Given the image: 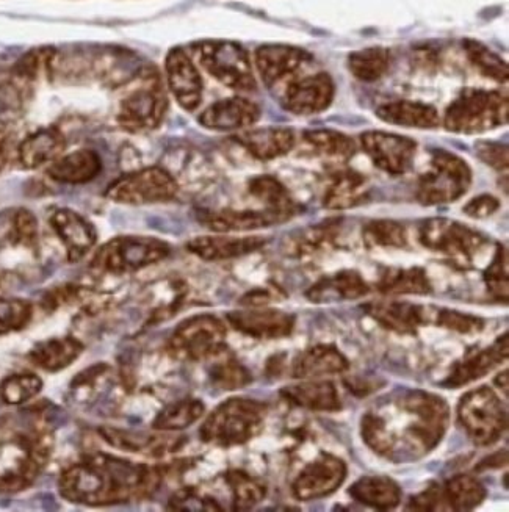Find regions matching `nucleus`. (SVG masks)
I'll return each mask as SVG.
<instances>
[{"mask_svg":"<svg viewBox=\"0 0 509 512\" xmlns=\"http://www.w3.org/2000/svg\"><path fill=\"white\" fill-rule=\"evenodd\" d=\"M448 419L444 398L425 390H401L362 415V439L390 461H414L441 444Z\"/></svg>","mask_w":509,"mask_h":512,"instance_id":"obj_1","label":"nucleus"},{"mask_svg":"<svg viewBox=\"0 0 509 512\" xmlns=\"http://www.w3.org/2000/svg\"><path fill=\"white\" fill-rule=\"evenodd\" d=\"M162 472L115 456H90L66 469L58 480L63 498L76 505L107 506L137 502L159 489Z\"/></svg>","mask_w":509,"mask_h":512,"instance_id":"obj_2","label":"nucleus"},{"mask_svg":"<svg viewBox=\"0 0 509 512\" xmlns=\"http://www.w3.org/2000/svg\"><path fill=\"white\" fill-rule=\"evenodd\" d=\"M267 406L251 398H229L207 417L199 436L207 444L235 447L246 444L264 426Z\"/></svg>","mask_w":509,"mask_h":512,"instance_id":"obj_3","label":"nucleus"},{"mask_svg":"<svg viewBox=\"0 0 509 512\" xmlns=\"http://www.w3.org/2000/svg\"><path fill=\"white\" fill-rule=\"evenodd\" d=\"M508 119L509 101L506 94L481 88H466L448 105L444 126L453 134H483L506 126Z\"/></svg>","mask_w":509,"mask_h":512,"instance_id":"obj_4","label":"nucleus"},{"mask_svg":"<svg viewBox=\"0 0 509 512\" xmlns=\"http://www.w3.org/2000/svg\"><path fill=\"white\" fill-rule=\"evenodd\" d=\"M472 170L466 160L453 152H431L430 170L419 177L417 199L423 206H441L458 201L469 192Z\"/></svg>","mask_w":509,"mask_h":512,"instance_id":"obj_5","label":"nucleus"},{"mask_svg":"<svg viewBox=\"0 0 509 512\" xmlns=\"http://www.w3.org/2000/svg\"><path fill=\"white\" fill-rule=\"evenodd\" d=\"M170 253V245L159 238L121 235L98 249L91 267L110 275H124L162 262Z\"/></svg>","mask_w":509,"mask_h":512,"instance_id":"obj_6","label":"nucleus"},{"mask_svg":"<svg viewBox=\"0 0 509 512\" xmlns=\"http://www.w3.org/2000/svg\"><path fill=\"white\" fill-rule=\"evenodd\" d=\"M458 420L478 447L495 444L508 428L506 408L488 386L470 390L459 400Z\"/></svg>","mask_w":509,"mask_h":512,"instance_id":"obj_7","label":"nucleus"},{"mask_svg":"<svg viewBox=\"0 0 509 512\" xmlns=\"http://www.w3.org/2000/svg\"><path fill=\"white\" fill-rule=\"evenodd\" d=\"M199 63L224 87L235 91L257 88L250 55L242 44L226 40L199 41L193 46Z\"/></svg>","mask_w":509,"mask_h":512,"instance_id":"obj_8","label":"nucleus"},{"mask_svg":"<svg viewBox=\"0 0 509 512\" xmlns=\"http://www.w3.org/2000/svg\"><path fill=\"white\" fill-rule=\"evenodd\" d=\"M419 242L433 253L442 254L453 264L469 268L478 251L488 242L480 232L447 218H430L420 223Z\"/></svg>","mask_w":509,"mask_h":512,"instance_id":"obj_9","label":"nucleus"},{"mask_svg":"<svg viewBox=\"0 0 509 512\" xmlns=\"http://www.w3.org/2000/svg\"><path fill=\"white\" fill-rule=\"evenodd\" d=\"M168 98L156 69H143L140 83L121 101L118 123L130 132L157 129L167 115Z\"/></svg>","mask_w":509,"mask_h":512,"instance_id":"obj_10","label":"nucleus"},{"mask_svg":"<svg viewBox=\"0 0 509 512\" xmlns=\"http://www.w3.org/2000/svg\"><path fill=\"white\" fill-rule=\"evenodd\" d=\"M176 179L160 166H149L116 179L105 192L110 201L127 206H145L176 198Z\"/></svg>","mask_w":509,"mask_h":512,"instance_id":"obj_11","label":"nucleus"},{"mask_svg":"<svg viewBox=\"0 0 509 512\" xmlns=\"http://www.w3.org/2000/svg\"><path fill=\"white\" fill-rule=\"evenodd\" d=\"M226 334L228 331L220 318L209 314L195 315L177 326L168 348L173 356L184 361H204L226 347Z\"/></svg>","mask_w":509,"mask_h":512,"instance_id":"obj_12","label":"nucleus"},{"mask_svg":"<svg viewBox=\"0 0 509 512\" xmlns=\"http://www.w3.org/2000/svg\"><path fill=\"white\" fill-rule=\"evenodd\" d=\"M361 146L376 168L392 176H401L409 171L416 157V141L381 130L364 132L361 135Z\"/></svg>","mask_w":509,"mask_h":512,"instance_id":"obj_13","label":"nucleus"},{"mask_svg":"<svg viewBox=\"0 0 509 512\" xmlns=\"http://www.w3.org/2000/svg\"><path fill=\"white\" fill-rule=\"evenodd\" d=\"M347 464L337 456L322 453L311 464H307L297 480L293 481V497L301 502L325 498L342 486L347 478Z\"/></svg>","mask_w":509,"mask_h":512,"instance_id":"obj_14","label":"nucleus"},{"mask_svg":"<svg viewBox=\"0 0 509 512\" xmlns=\"http://www.w3.org/2000/svg\"><path fill=\"white\" fill-rule=\"evenodd\" d=\"M334 94L336 87L331 76L318 73L290 82L282 93L281 104L284 110L293 115H317L333 104Z\"/></svg>","mask_w":509,"mask_h":512,"instance_id":"obj_15","label":"nucleus"},{"mask_svg":"<svg viewBox=\"0 0 509 512\" xmlns=\"http://www.w3.org/2000/svg\"><path fill=\"white\" fill-rule=\"evenodd\" d=\"M165 69L168 87L177 104L187 112L198 109L203 101L204 83L190 55L182 47H174L168 52Z\"/></svg>","mask_w":509,"mask_h":512,"instance_id":"obj_16","label":"nucleus"},{"mask_svg":"<svg viewBox=\"0 0 509 512\" xmlns=\"http://www.w3.org/2000/svg\"><path fill=\"white\" fill-rule=\"evenodd\" d=\"M311 60L309 52L287 44H265L256 51L257 71L268 88L289 79Z\"/></svg>","mask_w":509,"mask_h":512,"instance_id":"obj_17","label":"nucleus"},{"mask_svg":"<svg viewBox=\"0 0 509 512\" xmlns=\"http://www.w3.org/2000/svg\"><path fill=\"white\" fill-rule=\"evenodd\" d=\"M235 331L254 339H281L292 334L295 317L276 309H248L226 315Z\"/></svg>","mask_w":509,"mask_h":512,"instance_id":"obj_18","label":"nucleus"},{"mask_svg":"<svg viewBox=\"0 0 509 512\" xmlns=\"http://www.w3.org/2000/svg\"><path fill=\"white\" fill-rule=\"evenodd\" d=\"M51 226L62 240L69 262H77L87 256L98 242V232L93 224L71 209H57L52 212Z\"/></svg>","mask_w":509,"mask_h":512,"instance_id":"obj_19","label":"nucleus"},{"mask_svg":"<svg viewBox=\"0 0 509 512\" xmlns=\"http://www.w3.org/2000/svg\"><path fill=\"white\" fill-rule=\"evenodd\" d=\"M362 309L384 329L397 334H416L420 326L430 323V307L406 301H376Z\"/></svg>","mask_w":509,"mask_h":512,"instance_id":"obj_20","label":"nucleus"},{"mask_svg":"<svg viewBox=\"0 0 509 512\" xmlns=\"http://www.w3.org/2000/svg\"><path fill=\"white\" fill-rule=\"evenodd\" d=\"M509 339L508 334L495 340L491 347L484 348L478 353L469 354L463 361L453 367L452 373L442 381L441 386L448 389H458V387L467 386V384L477 381L492 372L497 365L502 364L508 359Z\"/></svg>","mask_w":509,"mask_h":512,"instance_id":"obj_21","label":"nucleus"},{"mask_svg":"<svg viewBox=\"0 0 509 512\" xmlns=\"http://www.w3.org/2000/svg\"><path fill=\"white\" fill-rule=\"evenodd\" d=\"M260 118L259 105L246 98L221 99L204 110L199 115V124L210 130H229L245 129L253 126Z\"/></svg>","mask_w":509,"mask_h":512,"instance_id":"obj_22","label":"nucleus"},{"mask_svg":"<svg viewBox=\"0 0 509 512\" xmlns=\"http://www.w3.org/2000/svg\"><path fill=\"white\" fill-rule=\"evenodd\" d=\"M201 223L215 232H246L286 223L289 218L273 210H213L201 213Z\"/></svg>","mask_w":509,"mask_h":512,"instance_id":"obj_23","label":"nucleus"},{"mask_svg":"<svg viewBox=\"0 0 509 512\" xmlns=\"http://www.w3.org/2000/svg\"><path fill=\"white\" fill-rule=\"evenodd\" d=\"M264 237H228V235H204L187 243L190 253L207 262L215 260L237 259L259 251L265 246Z\"/></svg>","mask_w":509,"mask_h":512,"instance_id":"obj_24","label":"nucleus"},{"mask_svg":"<svg viewBox=\"0 0 509 512\" xmlns=\"http://www.w3.org/2000/svg\"><path fill=\"white\" fill-rule=\"evenodd\" d=\"M370 287L356 270L337 271L334 275L318 279L311 289L307 290V300L311 303H337L351 301L369 295Z\"/></svg>","mask_w":509,"mask_h":512,"instance_id":"obj_25","label":"nucleus"},{"mask_svg":"<svg viewBox=\"0 0 509 512\" xmlns=\"http://www.w3.org/2000/svg\"><path fill=\"white\" fill-rule=\"evenodd\" d=\"M235 140L250 152L254 159L268 162L286 156L295 146V134L289 127H262L246 130Z\"/></svg>","mask_w":509,"mask_h":512,"instance_id":"obj_26","label":"nucleus"},{"mask_svg":"<svg viewBox=\"0 0 509 512\" xmlns=\"http://www.w3.org/2000/svg\"><path fill=\"white\" fill-rule=\"evenodd\" d=\"M350 367L347 357L334 345H315L293 361L292 375L298 379H318L339 375Z\"/></svg>","mask_w":509,"mask_h":512,"instance_id":"obj_27","label":"nucleus"},{"mask_svg":"<svg viewBox=\"0 0 509 512\" xmlns=\"http://www.w3.org/2000/svg\"><path fill=\"white\" fill-rule=\"evenodd\" d=\"M102 160L91 149H79L54 160L47 174L60 184H88L101 174Z\"/></svg>","mask_w":509,"mask_h":512,"instance_id":"obj_28","label":"nucleus"},{"mask_svg":"<svg viewBox=\"0 0 509 512\" xmlns=\"http://www.w3.org/2000/svg\"><path fill=\"white\" fill-rule=\"evenodd\" d=\"M282 397L290 403L309 411L337 412L342 409L339 392L331 381H304L295 386L284 387Z\"/></svg>","mask_w":509,"mask_h":512,"instance_id":"obj_29","label":"nucleus"},{"mask_svg":"<svg viewBox=\"0 0 509 512\" xmlns=\"http://www.w3.org/2000/svg\"><path fill=\"white\" fill-rule=\"evenodd\" d=\"M65 145V137L55 127L37 130L19 145V163L26 170H37L40 166L57 160L65 149Z\"/></svg>","mask_w":509,"mask_h":512,"instance_id":"obj_30","label":"nucleus"},{"mask_svg":"<svg viewBox=\"0 0 509 512\" xmlns=\"http://www.w3.org/2000/svg\"><path fill=\"white\" fill-rule=\"evenodd\" d=\"M376 116L392 126L434 129L441 124V116L433 105L417 101H392L380 105Z\"/></svg>","mask_w":509,"mask_h":512,"instance_id":"obj_31","label":"nucleus"},{"mask_svg":"<svg viewBox=\"0 0 509 512\" xmlns=\"http://www.w3.org/2000/svg\"><path fill=\"white\" fill-rule=\"evenodd\" d=\"M350 495L358 503L380 511L397 508L401 489L389 476H362L350 487Z\"/></svg>","mask_w":509,"mask_h":512,"instance_id":"obj_32","label":"nucleus"},{"mask_svg":"<svg viewBox=\"0 0 509 512\" xmlns=\"http://www.w3.org/2000/svg\"><path fill=\"white\" fill-rule=\"evenodd\" d=\"M84 353V345L74 337H57L37 343L30 351V361L46 372H60L76 362Z\"/></svg>","mask_w":509,"mask_h":512,"instance_id":"obj_33","label":"nucleus"},{"mask_svg":"<svg viewBox=\"0 0 509 512\" xmlns=\"http://www.w3.org/2000/svg\"><path fill=\"white\" fill-rule=\"evenodd\" d=\"M367 199V181L361 173L343 170L334 174L326 190L323 206L329 210H345L356 207Z\"/></svg>","mask_w":509,"mask_h":512,"instance_id":"obj_34","label":"nucleus"},{"mask_svg":"<svg viewBox=\"0 0 509 512\" xmlns=\"http://www.w3.org/2000/svg\"><path fill=\"white\" fill-rule=\"evenodd\" d=\"M383 295H430L431 282L420 267L387 268L378 281Z\"/></svg>","mask_w":509,"mask_h":512,"instance_id":"obj_35","label":"nucleus"},{"mask_svg":"<svg viewBox=\"0 0 509 512\" xmlns=\"http://www.w3.org/2000/svg\"><path fill=\"white\" fill-rule=\"evenodd\" d=\"M251 195L264 204L265 209L281 213L286 218L297 215L298 206L281 182L273 176H257L248 185Z\"/></svg>","mask_w":509,"mask_h":512,"instance_id":"obj_36","label":"nucleus"},{"mask_svg":"<svg viewBox=\"0 0 509 512\" xmlns=\"http://www.w3.org/2000/svg\"><path fill=\"white\" fill-rule=\"evenodd\" d=\"M206 412V406L198 398H184L168 404L157 414L152 428L157 431H181L198 422Z\"/></svg>","mask_w":509,"mask_h":512,"instance_id":"obj_37","label":"nucleus"},{"mask_svg":"<svg viewBox=\"0 0 509 512\" xmlns=\"http://www.w3.org/2000/svg\"><path fill=\"white\" fill-rule=\"evenodd\" d=\"M442 489L450 511H470L481 505L486 498L483 484L475 476L466 473L452 476Z\"/></svg>","mask_w":509,"mask_h":512,"instance_id":"obj_38","label":"nucleus"},{"mask_svg":"<svg viewBox=\"0 0 509 512\" xmlns=\"http://www.w3.org/2000/svg\"><path fill=\"white\" fill-rule=\"evenodd\" d=\"M209 361H212L209 368L210 379L220 389L237 390L251 383L250 372L229 353L228 348H221L218 353L209 357Z\"/></svg>","mask_w":509,"mask_h":512,"instance_id":"obj_39","label":"nucleus"},{"mask_svg":"<svg viewBox=\"0 0 509 512\" xmlns=\"http://www.w3.org/2000/svg\"><path fill=\"white\" fill-rule=\"evenodd\" d=\"M304 140L328 159L348 162L356 154L353 138L331 129H314L304 132Z\"/></svg>","mask_w":509,"mask_h":512,"instance_id":"obj_40","label":"nucleus"},{"mask_svg":"<svg viewBox=\"0 0 509 512\" xmlns=\"http://www.w3.org/2000/svg\"><path fill=\"white\" fill-rule=\"evenodd\" d=\"M390 52L386 47H365L348 57L350 73L361 82H376L389 71Z\"/></svg>","mask_w":509,"mask_h":512,"instance_id":"obj_41","label":"nucleus"},{"mask_svg":"<svg viewBox=\"0 0 509 512\" xmlns=\"http://www.w3.org/2000/svg\"><path fill=\"white\" fill-rule=\"evenodd\" d=\"M224 481L231 489L234 511H248L259 505L267 495L264 484L243 470H229L224 475Z\"/></svg>","mask_w":509,"mask_h":512,"instance_id":"obj_42","label":"nucleus"},{"mask_svg":"<svg viewBox=\"0 0 509 512\" xmlns=\"http://www.w3.org/2000/svg\"><path fill=\"white\" fill-rule=\"evenodd\" d=\"M464 51L473 66L489 79L497 80L500 83H506L509 79V69L502 57L491 51L488 46L477 40H464Z\"/></svg>","mask_w":509,"mask_h":512,"instance_id":"obj_43","label":"nucleus"},{"mask_svg":"<svg viewBox=\"0 0 509 512\" xmlns=\"http://www.w3.org/2000/svg\"><path fill=\"white\" fill-rule=\"evenodd\" d=\"M364 242L378 248H405L408 234L403 224L394 220H373L362 231Z\"/></svg>","mask_w":509,"mask_h":512,"instance_id":"obj_44","label":"nucleus"},{"mask_svg":"<svg viewBox=\"0 0 509 512\" xmlns=\"http://www.w3.org/2000/svg\"><path fill=\"white\" fill-rule=\"evenodd\" d=\"M43 389L40 376L33 373H19L8 376L0 384V397L7 404H22L37 397Z\"/></svg>","mask_w":509,"mask_h":512,"instance_id":"obj_45","label":"nucleus"},{"mask_svg":"<svg viewBox=\"0 0 509 512\" xmlns=\"http://www.w3.org/2000/svg\"><path fill=\"white\" fill-rule=\"evenodd\" d=\"M508 275V249L506 246L497 245L494 259L488 270L484 271V282L492 298L500 303L508 301Z\"/></svg>","mask_w":509,"mask_h":512,"instance_id":"obj_46","label":"nucleus"},{"mask_svg":"<svg viewBox=\"0 0 509 512\" xmlns=\"http://www.w3.org/2000/svg\"><path fill=\"white\" fill-rule=\"evenodd\" d=\"M105 440L113 447L123 450L135 451V453H154L165 450L167 437L143 436V434L126 433V431L102 430Z\"/></svg>","mask_w":509,"mask_h":512,"instance_id":"obj_47","label":"nucleus"},{"mask_svg":"<svg viewBox=\"0 0 509 512\" xmlns=\"http://www.w3.org/2000/svg\"><path fill=\"white\" fill-rule=\"evenodd\" d=\"M32 304L19 298H0V336L21 331L32 320Z\"/></svg>","mask_w":509,"mask_h":512,"instance_id":"obj_48","label":"nucleus"},{"mask_svg":"<svg viewBox=\"0 0 509 512\" xmlns=\"http://www.w3.org/2000/svg\"><path fill=\"white\" fill-rule=\"evenodd\" d=\"M430 323L452 329L459 334H475L483 331L484 328V321L480 317L455 311V309H444V307L430 309Z\"/></svg>","mask_w":509,"mask_h":512,"instance_id":"obj_49","label":"nucleus"},{"mask_svg":"<svg viewBox=\"0 0 509 512\" xmlns=\"http://www.w3.org/2000/svg\"><path fill=\"white\" fill-rule=\"evenodd\" d=\"M168 509L171 511H223L215 500L199 495L192 489H185L173 495L168 503Z\"/></svg>","mask_w":509,"mask_h":512,"instance_id":"obj_50","label":"nucleus"},{"mask_svg":"<svg viewBox=\"0 0 509 512\" xmlns=\"http://www.w3.org/2000/svg\"><path fill=\"white\" fill-rule=\"evenodd\" d=\"M11 238L19 245L32 246L37 243L38 223L32 212L21 209L15 213L13 226H11Z\"/></svg>","mask_w":509,"mask_h":512,"instance_id":"obj_51","label":"nucleus"},{"mask_svg":"<svg viewBox=\"0 0 509 512\" xmlns=\"http://www.w3.org/2000/svg\"><path fill=\"white\" fill-rule=\"evenodd\" d=\"M336 226L337 224L325 223L304 232L297 242L298 253H312V251H317V249L328 245L336 235Z\"/></svg>","mask_w":509,"mask_h":512,"instance_id":"obj_52","label":"nucleus"},{"mask_svg":"<svg viewBox=\"0 0 509 512\" xmlns=\"http://www.w3.org/2000/svg\"><path fill=\"white\" fill-rule=\"evenodd\" d=\"M409 511H450L445 500L444 489L439 484H431L428 489L411 498L406 506Z\"/></svg>","mask_w":509,"mask_h":512,"instance_id":"obj_53","label":"nucleus"},{"mask_svg":"<svg viewBox=\"0 0 509 512\" xmlns=\"http://www.w3.org/2000/svg\"><path fill=\"white\" fill-rule=\"evenodd\" d=\"M475 151L480 160L494 170H508V146L495 143V141H478Z\"/></svg>","mask_w":509,"mask_h":512,"instance_id":"obj_54","label":"nucleus"},{"mask_svg":"<svg viewBox=\"0 0 509 512\" xmlns=\"http://www.w3.org/2000/svg\"><path fill=\"white\" fill-rule=\"evenodd\" d=\"M500 209V201L492 195H480L467 202L464 213L475 220L492 217Z\"/></svg>","mask_w":509,"mask_h":512,"instance_id":"obj_55","label":"nucleus"},{"mask_svg":"<svg viewBox=\"0 0 509 512\" xmlns=\"http://www.w3.org/2000/svg\"><path fill=\"white\" fill-rule=\"evenodd\" d=\"M508 370H503L500 375L495 376L494 383L495 386L502 389L505 392L506 397H508Z\"/></svg>","mask_w":509,"mask_h":512,"instance_id":"obj_56","label":"nucleus"},{"mask_svg":"<svg viewBox=\"0 0 509 512\" xmlns=\"http://www.w3.org/2000/svg\"><path fill=\"white\" fill-rule=\"evenodd\" d=\"M5 163H7V152H5L4 146L0 143V173L4 170Z\"/></svg>","mask_w":509,"mask_h":512,"instance_id":"obj_57","label":"nucleus"}]
</instances>
